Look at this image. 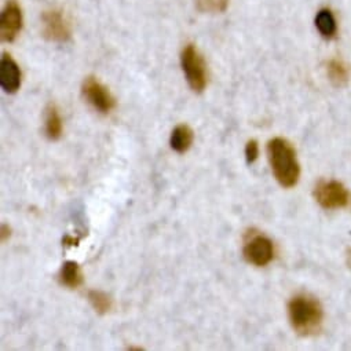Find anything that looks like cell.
Segmentation results:
<instances>
[{
  "label": "cell",
  "instance_id": "52a82bcc",
  "mask_svg": "<svg viewBox=\"0 0 351 351\" xmlns=\"http://www.w3.org/2000/svg\"><path fill=\"white\" fill-rule=\"evenodd\" d=\"M83 95L87 102L101 113H109L116 108V99L110 91L95 77H87L83 83Z\"/></svg>",
  "mask_w": 351,
  "mask_h": 351
},
{
  "label": "cell",
  "instance_id": "e0dca14e",
  "mask_svg": "<svg viewBox=\"0 0 351 351\" xmlns=\"http://www.w3.org/2000/svg\"><path fill=\"white\" fill-rule=\"evenodd\" d=\"M259 157V145L255 139H251L248 141L247 146H245V158H247V162L248 164H252L258 160Z\"/></svg>",
  "mask_w": 351,
  "mask_h": 351
},
{
  "label": "cell",
  "instance_id": "277c9868",
  "mask_svg": "<svg viewBox=\"0 0 351 351\" xmlns=\"http://www.w3.org/2000/svg\"><path fill=\"white\" fill-rule=\"evenodd\" d=\"M314 199L324 210H340L351 206L348 191L333 180H321L314 188Z\"/></svg>",
  "mask_w": 351,
  "mask_h": 351
},
{
  "label": "cell",
  "instance_id": "5bb4252c",
  "mask_svg": "<svg viewBox=\"0 0 351 351\" xmlns=\"http://www.w3.org/2000/svg\"><path fill=\"white\" fill-rule=\"evenodd\" d=\"M315 27L325 39H333L336 35V31H337L335 17L330 13V10H328V9L318 12V14L315 17Z\"/></svg>",
  "mask_w": 351,
  "mask_h": 351
},
{
  "label": "cell",
  "instance_id": "ac0fdd59",
  "mask_svg": "<svg viewBox=\"0 0 351 351\" xmlns=\"http://www.w3.org/2000/svg\"><path fill=\"white\" fill-rule=\"evenodd\" d=\"M10 228L9 226H6V225H2V234H0V236H2V241H5L6 239H9L10 237Z\"/></svg>",
  "mask_w": 351,
  "mask_h": 351
},
{
  "label": "cell",
  "instance_id": "2e32d148",
  "mask_svg": "<svg viewBox=\"0 0 351 351\" xmlns=\"http://www.w3.org/2000/svg\"><path fill=\"white\" fill-rule=\"evenodd\" d=\"M229 6V0H197V8L203 13H223Z\"/></svg>",
  "mask_w": 351,
  "mask_h": 351
},
{
  "label": "cell",
  "instance_id": "4fadbf2b",
  "mask_svg": "<svg viewBox=\"0 0 351 351\" xmlns=\"http://www.w3.org/2000/svg\"><path fill=\"white\" fill-rule=\"evenodd\" d=\"M62 119L56 105H50L46 110V135L51 141H58L62 135Z\"/></svg>",
  "mask_w": 351,
  "mask_h": 351
},
{
  "label": "cell",
  "instance_id": "3957f363",
  "mask_svg": "<svg viewBox=\"0 0 351 351\" xmlns=\"http://www.w3.org/2000/svg\"><path fill=\"white\" fill-rule=\"evenodd\" d=\"M181 64L191 88L196 93L204 91L207 86V66L195 45L185 46L181 54Z\"/></svg>",
  "mask_w": 351,
  "mask_h": 351
},
{
  "label": "cell",
  "instance_id": "7a4b0ae2",
  "mask_svg": "<svg viewBox=\"0 0 351 351\" xmlns=\"http://www.w3.org/2000/svg\"><path fill=\"white\" fill-rule=\"evenodd\" d=\"M288 315L293 330L302 336L317 333L324 321L321 303L311 295L300 293L288 303Z\"/></svg>",
  "mask_w": 351,
  "mask_h": 351
},
{
  "label": "cell",
  "instance_id": "5b68a950",
  "mask_svg": "<svg viewBox=\"0 0 351 351\" xmlns=\"http://www.w3.org/2000/svg\"><path fill=\"white\" fill-rule=\"evenodd\" d=\"M244 258L248 263L263 267L274 258L273 241L265 234H251L244 244Z\"/></svg>",
  "mask_w": 351,
  "mask_h": 351
},
{
  "label": "cell",
  "instance_id": "8fae6325",
  "mask_svg": "<svg viewBox=\"0 0 351 351\" xmlns=\"http://www.w3.org/2000/svg\"><path fill=\"white\" fill-rule=\"evenodd\" d=\"M83 271L76 262L68 261L62 265L60 271V281L62 285L71 289H76L83 284Z\"/></svg>",
  "mask_w": 351,
  "mask_h": 351
},
{
  "label": "cell",
  "instance_id": "ba28073f",
  "mask_svg": "<svg viewBox=\"0 0 351 351\" xmlns=\"http://www.w3.org/2000/svg\"><path fill=\"white\" fill-rule=\"evenodd\" d=\"M23 28V12L16 0H8L0 16V38L3 42H13Z\"/></svg>",
  "mask_w": 351,
  "mask_h": 351
},
{
  "label": "cell",
  "instance_id": "d6986e66",
  "mask_svg": "<svg viewBox=\"0 0 351 351\" xmlns=\"http://www.w3.org/2000/svg\"><path fill=\"white\" fill-rule=\"evenodd\" d=\"M64 244H65V245H71V247H72V245H77V244H79V239H72V237L68 236V237L64 239Z\"/></svg>",
  "mask_w": 351,
  "mask_h": 351
},
{
  "label": "cell",
  "instance_id": "8992f818",
  "mask_svg": "<svg viewBox=\"0 0 351 351\" xmlns=\"http://www.w3.org/2000/svg\"><path fill=\"white\" fill-rule=\"evenodd\" d=\"M42 25L43 36L50 42L65 43L72 36L71 24L66 20L65 14L58 9L45 12L42 16Z\"/></svg>",
  "mask_w": 351,
  "mask_h": 351
},
{
  "label": "cell",
  "instance_id": "7c38bea8",
  "mask_svg": "<svg viewBox=\"0 0 351 351\" xmlns=\"http://www.w3.org/2000/svg\"><path fill=\"white\" fill-rule=\"evenodd\" d=\"M326 73L330 83L336 87H344L350 79L348 66L341 60H330L326 64Z\"/></svg>",
  "mask_w": 351,
  "mask_h": 351
},
{
  "label": "cell",
  "instance_id": "30bf717a",
  "mask_svg": "<svg viewBox=\"0 0 351 351\" xmlns=\"http://www.w3.org/2000/svg\"><path fill=\"white\" fill-rule=\"evenodd\" d=\"M193 138H195L193 130L188 124H181L172 130L169 145L175 152L185 153L191 149L193 143Z\"/></svg>",
  "mask_w": 351,
  "mask_h": 351
},
{
  "label": "cell",
  "instance_id": "6da1fadb",
  "mask_svg": "<svg viewBox=\"0 0 351 351\" xmlns=\"http://www.w3.org/2000/svg\"><path fill=\"white\" fill-rule=\"evenodd\" d=\"M269 161L276 180L282 188H293L300 177L296 150L284 138H274L267 145Z\"/></svg>",
  "mask_w": 351,
  "mask_h": 351
},
{
  "label": "cell",
  "instance_id": "9a60e30c",
  "mask_svg": "<svg viewBox=\"0 0 351 351\" xmlns=\"http://www.w3.org/2000/svg\"><path fill=\"white\" fill-rule=\"evenodd\" d=\"M88 302L93 306V308L101 315L109 313L113 307L112 298L104 291H97V289L90 291L88 292Z\"/></svg>",
  "mask_w": 351,
  "mask_h": 351
},
{
  "label": "cell",
  "instance_id": "9c48e42d",
  "mask_svg": "<svg viewBox=\"0 0 351 351\" xmlns=\"http://www.w3.org/2000/svg\"><path fill=\"white\" fill-rule=\"evenodd\" d=\"M0 84L9 94L17 93L21 87L20 66L9 54H3L2 61H0Z\"/></svg>",
  "mask_w": 351,
  "mask_h": 351
}]
</instances>
